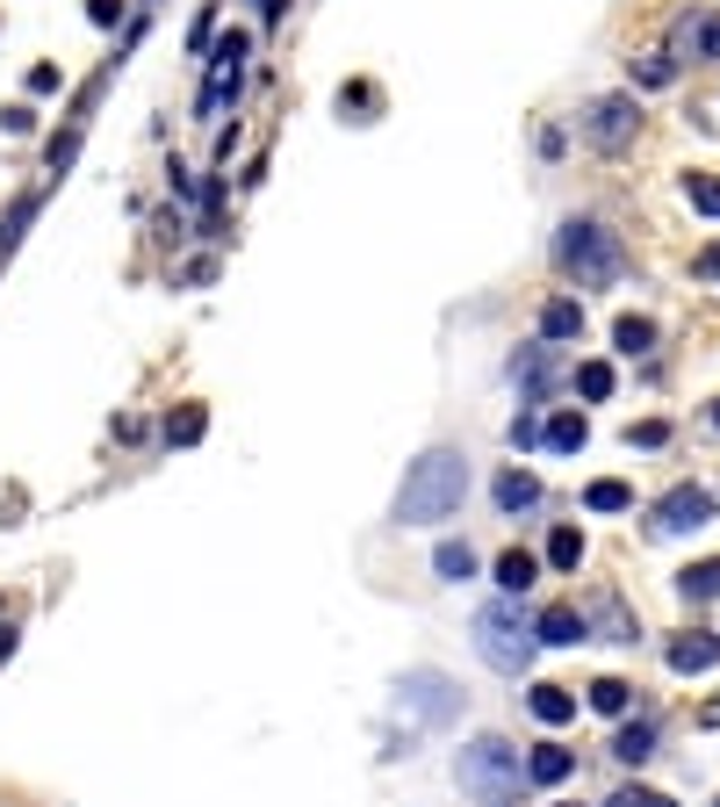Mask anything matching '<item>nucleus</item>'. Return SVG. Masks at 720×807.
I'll return each mask as SVG.
<instances>
[{"label": "nucleus", "instance_id": "1", "mask_svg": "<svg viewBox=\"0 0 720 807\" xmlns=\"http://www.w3.org/2000/svg\"><path fill=\"white\" fill-rule=\"evenodd\" d=\"M462 491H468V462L446 454V447H432L426 462H411V476L396 491V519L404 527H440V519L462 512Z\"/></svg>", "mask_w": 720, "mask_h": 807}, {"label": "nucleus", "instance_id": "2", "mask_svg": "<svg viewBox=\"0 0 720 807\" xmlns=\"http://www.w3.org/2000/svg\"><path fill=\"white\" fill-rule=\"evenodd\" d=\"M533 620L519 613V599H490L476 613V656L490 670H504V678H519V670H526V656H533Z\"/></svg>", "mask_w": 720, "mask_h": 807}, {"label": "nucleus", "instance_id": "3", "mask_svg": "<svg viewBox=\"0 0 720 807\" xmlns=\"http://www.w3.org/2000/svg\"><path fill=\"white\" fill-rule=\"evenodd\" d=\"M562 267L583 281V289H613L619 267H627V253H619V239L605 231V223H562Z\"/></svg>", "mask_w": 720, "mask_h": 807}, {"label": "nucleus", "instance_id": "4", "mask_svg": "<svg viewBox=\"0 0 720 807\" xmlns=\"http://www.w3.org/2000/svg\"><path fill=\"white\" fill-rule=\"evenodd\" d=\"M462 786L476 793L483 807H512V793H519V750H512V742H498V736L468 742V750H462Z\"/></svg>", "mask_w": 720, "mask_h": 807}, {"label": "nucleus", "instance_id": "5", "mask_svg": "<svg viewBox=\"0 0 720 807\" xmlns=\"http://www.w3.org/2000/svg\"><path fill=\"white\" fill-rule=\"evenodd\" d=\"M454 706H462V692L446 685L440 670H411V678L396 685V714H411L418 728H440V722H454Z\"/></svg>", "mask_w": 720, "mask_h": 807}, {"label": "nucleus", "instance_id": "6", "mask_svg": "<svg viewBox=\"0 0 720 807\" xmlns=\"http://www.w3.org/2000/svg\"><path fill=\"white\" fill-rule=\"evenodd\" d=\"M706 519H713V491H699V483H677V491L655 505L649 533H699Z\"/></svg>", "mask_w": 720, "mask_h": 807}, {"label": "nucleus", "instance_id": "7", "mask_svg": "<svg viewBox=\"0 0 720 807\" xmlns=\"http://www.w3.org/2000/svg\"><path fill=\"white\" fill-rule=\"evenodd\" d=\"M533 635L548 642V649H577V642L591 635V627H583V613H577V606H555V613H541V620H533Z\"/></svg>", "mask_w": 720, "mask_h": 807}, {"label": "nucleus", "instance_id": "8", "mask_svg": "<svg viewBox=\"0 0 720 807\" xmlns=\"http://www.w3.org/2000/svg\"><path fill=\"white\" fill-rule=\"evenodd\" d=\"M239 58H245V36H231V44H223V51H217V80H209V102H202L209 116H217V108H223V94H239V72H245Z\"/></svg>", "mask_w": 720, "mask_h": 807}, {"label": "nucleus", "instance_id": "9", "mask_svg": "<svg viewBox=\"0 0 720 807\" xmlns=\"http://www.w3.org/2000/svg\"><path fill=\"white\" fill-rule=\"evenodd\" d=\"M627 130H635V102H619V94H613V102L591 108V138H599V145H627Z\"/></svg>", "mask_w": 720, "mask_h": 807}, {"label": "nucleus", "instance_id": "10", "mask_svg": "<svg viewBox=\"0 0 720 807\" xmlns=\"http://www.w3.org/2000/svg\"><path fill=\"white\" fill-rule=\"evenodd\" d=\"M720 664V635H685V642H670V670H713Z\"/></svg>", "mask_w": 720, "mask_h": 807}, {"label": "nucleus", "instance_id": "11", "mask_svg": "<svg viewBox=\"0 0 720 807\" xmlns=\"http://www.w3.org/2000/svg\"><path fill=\"white\" fill-rule=\"evenodd\" d=\"M569 764H577V757H569V750H555V742H541V750L526 757V779H533V786H562V779H569Z\"/></svg>", "mask_w": 720, "mask_h": 807}, {"label": "nucleus", "instance_id": "12", "mask_svg": "<svg viewBox=\"0 0 720 807\" xmlns=\"http://www.w3.org/2000/svg\"><path fill=\"white\" fill-rule=\"evenodd\" d=\"M526 706H533V722H548V728H562L569 714H577V700H569L562 685H533V700H526Z\"/></svg>", "mask_w": 720, "mask_h": 807}, {"label": "nucleus", "instance_id": "13", "mask_svg": "<svg viewBox=\"0 0 720 807\" xmlns=\"http://www.w3.org/2000/svg\"><path fill=\"white\" fill-rule=\"evenodd\" d=\"M498 505H504V512H533V505H541V483L519 476V469H504V476H498Z\"/></svg>", "mask_w": 720, "mask_h": 807}, {"label": "nucleus", "instance_id": "14", "mask_svg": "<svg viewBox=\"0 0 720 807\" xmlns=\"http://www.w3.org/2000/svg\"><path fill=\"white\" fill-rule=\"evenodd\" d=\"M533 577H541V569H533V555H526V549H504V555H498V585H504V599H519V591H526Z\"/></svg>", "mask_w": 720, "mask_h": 807}, {"label": "nucleus", "instance_id": "15", "mask_svg": "<svg viewBox=\"0 0 720 807\" xmlns=\"http://www.w3.org/2000/svg\"><path fill=\"white\" fill-rule=\"evenodd\" d=\"M541 332H548V339H577V332H583V310L569 303V296H555V303L541 310Z\"/></svg>", "mask_w": 720, "mask_h": 807}, {"label": "nucleus", "instance_id": "16", "mask_svg": "<svg viewBox=\"0 0 720 807\" xmlns=\"http://www.w3.org/2000/svg\"><path fill=\"white\" fill-rule=\"evenodd\" d=\"M649 750H655V728H649V722H627V728L613 736V757H627V764H641Z\"/></svg>", "mask_w": 720, "mask_h": 807}, {"label": "nucleus", "instance_id": "17", "mask_svg": "<svg viewBox=\"0 0 720 807\" xmlns=\"http://www.w3.org/2000/svg\"><path fill=\"white\" fill-rule=\"evenodd\" d=\"M583 440H591V426H583V418L577 412H562V418H548V447H555V454H577V447Z\"/></svg>", "mask_w": 720, "mask_h": 807}, {"label": "nucleus", "instance_id": "18", "mask_svg": "<svg viewBox=\"0 0 720 807\" xmlns=\"http://www.w3.org/2000/svg\"><path fill=\"white\" fill-rule=\"evenodd\" d=\"M613 346H619V354H649V346H655V325H649V318H619V325H613Z\"/></svg>", "mask_w": 720, "mask_h": 807}, {"label": "nucleus", "instance_id": "19", "mask_svg": "<svg viewBox=\"0 0 720 807\" xmlns=\"http://www.w3.org/2000/svg\"><path fill=\"white\" fill-rule=\"evenodd\" d=\"M583 505H591V512H627V505H635V491H627V483H591V491H583Z\"/></svg>", "mask_w": 720, "mask_h": 807}, {"label": "nucleus", "instance_id": "20", "mask_svg": "<svg viewBox=\"0 0 720 807\" xmlns=\"http://www.w3.org/2000/svg\"><path fill=\"white\" fill-rule=\"evenodd\" d=\"M677 585H685V599H720V555L713 563H692Z\"/></svg>", "mask_w": 720, "mask_h": 807}, {"label": "nucleus", "instance_id": "21", "mask_svg": "<svg viewBox=\"0 0 720 807\" xmlns=\"http://www.w3.org/2000/svg\"><path fill=\"white\" fill-rule=\"evenodd\" d=\"M432 563H440V577H446V585H462L468 569H476V555H468V541H446V549L432 555Z\"/></svg>", "mask_w": 720, "mask_h": 807}, {"label": "nucleus", "instance_id": "22", "mask_svg": "<svg viewBox=\"0 0 720 807\" xmlns=\"http://www.w3.org/2000/svg\"><path fill=\"white\" fill-rule=\"evenodd\" d=\"M627 700H635V685H619V678H599V685H591V706H599V714H627Z\"/></svg>", "mask_w": 720, "mask_h": 807}, {"label": "nucleus", "instance_id": "23", "mask_svg": "<svg viewBox=\"0 0 720 807\" xmlns=\"http://www.w3.org/2000/svg\"><path fill=\"white\" fill-rule=\"evenodd\" d=\"M548 563H555V569H577V563H583V541H577V527H555V541H548Z\"/></svg>", "mask_w": 720, "mask_h": 807}, {"label": "nucleus", "instance_id": "24", "mask_svg": "<svg viewBox=\"0 0 720 807\" xmlns=\"http://www.w3.org/2000/svg\"><path fill=\"white\" fill-rule=\"evenodd\" d=\"M577 390L591 396V404H599V396H613V368H605V361H583V368H577Z\"/></svg>", "mask_w": 720, "mask_h": 807}, {"label": "nucleus", "instance_id": "25", "mask_svg": "<svg viewBox=\"0 0 720 807\" xmlns=\"http://www.w3.org/2000/svg\"><path fill=\"white\" fill-rule=\"evenodd\" d=\"M685 195H692V209H706V217H720V181H706V173H692V181H685Z\"/></svg>", "mask_w": 720, "mask_h": 807}, {"label": "nucleus", "instance_id": "26", "mask_svg": "<svg viewBox=\"0 0 720 807\" xmlns=\"http://www.w3.org/2000/svg\"><path fill=\"white\" fill-rule=\"evenodd\" d=\"M202 426H209V418H202V412H181V418H173V426H166V440H181V447H195V440H202Z\"/></svg>", "mask_w": 720, "mask_h": 807}, {"label": "nucleus", "instance_id": "27", "mask_svg": "<svg viewBox=\"0 0 720 807\" xmlns=\"http://www.w3.org/2000/svg\"><path fill=\"white\" fill-rule=\"evenodd\" d=\"M641 87H670V80H677V58H641Z\"/></svg>", "mask_w": 720, "mask_h": 807}, {"label": "nucleus", "instance_id": "28", "mask_svg": "<svg viewBox=\"0 0 720 807\" xmlns=\"http://www.w3.org/2000/svg\"><path fill=\"white\" fill-rule=\"evenodd\" d=\"M605 807H670V800H663V793H649V786H619Z\"/></svg>", "mask_w": 720, "mask_h": 807}, {"label": "nucleus", "instance_id": "29", "mask_svg": "<svg viewBox=\"0 0 720 807\" xmlns=\"http://www.w3.org/2000/svg\"><path fill=\"white\" fill-rule=\"evenodd\" d=\"M692 44H699V58H720V15L699 22V36H692Z\"/></svg>", "mask_w": 720, "mask_h": 807}, {"label": "nucleus", "instance_id": "30", "mask_svg": "<svg viewBox=\"0 0 720 807\" xmlns=\"http://www.w3.org/2000/svg\"><path fill=\"white\" fill-rule=\"evenodd\" d=\"M699 267H706V275L720 281V245H706V260H699Z\"/></svg>", "mask_w": 720, "mask_h": 807}, {"label": "nucleus", "instance_id": "31", "mask_svg": "<svg viewBox=\"0 0 720 807\" xmlns=\"http://www.w3.org/2000/svg\"><path fill=\"white\" fill-rule=\"evenodd\" d=\"M713 426H720V404H713Z\"/></svg>", "mask_w": 720, "mask_h": 807}]
</instances>
